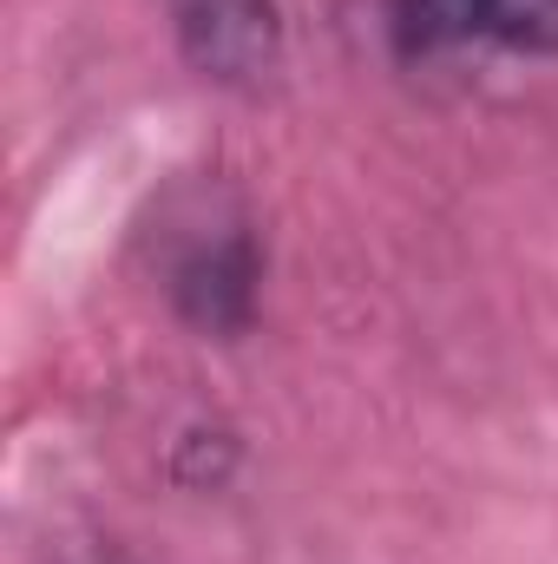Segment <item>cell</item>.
<instances>
[{
  "label": "cell",
  "mask_w": 558,
  "mask_h": 564,
  "mask_svg": "<svg viewBox=\"0 0 558 564\" xmlns=\"http://www.w3.org/2000/svg\"><path fill=\"white\" fill-rule=\"evenodd\" d=\"M158 250H164V295L178 322H191L211 341H237L257 322L264 302V243L257 224L230 191H178L158 217Z\"/></svg>",
  "instance_id": "1"
},
{
  "label": "cell",
  "mask_w": 558,
  "mask_h": 564,
  "mask_svg": "<svg viewBox=\"0 0 558 564\" xmlns=\"http://www.w3.org/2000/svg\"><path fill=\"white\" fill-rule=\"evenodd\" d=\"M388 33L408 66L466 53L558 59V0H388Z\"/></svg>",
  "instance_id": "2"
},
{
  "label": "cell",
  "mask_w": 558,
  "mask_h": 564,
  "mask_svg": "<svg viewBox=\"0 0 558 564\" xmlns=\"http://www.w3.org/2000/svg\"><path fill=\"white\" fill-rule=\"evenodd\" d=\"M171 40L224 93H264L282 73V7L277 0H164Z\"/></svg>",
  "instance_id": "3"
}]
</instances>
